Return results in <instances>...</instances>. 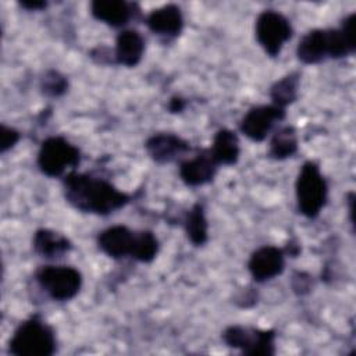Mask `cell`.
<instances>
[{
	"label": "cell",
	"mask_w": 356,
	"mask_h": 356,
	"mask_svg": "<svg viewBox=\"0 0 356 356\" xmlns=\"http://www.w3.org/2000/svg\"><path fill=\"white\" fill-rule=\"evenodd\" d=\"M185 106H186L185 100L182 97H179V96H174L168 102L170 113H181L185 108Z\"/></svg>",
	"instance_id": "obj_25"
},
{
	"label": "cell",
	"mask_w": 356,
	"mask_h": 356,
	"mask_svg": "<svg viewBox=\"0 0 356 356\" xmlns=\"http://www.w3.org/2000/svg\"><path fill=\"white\" fill-rule=\"evenodd\" d=\"M292 33L291 21L278 11L266 10L256 18V40L270 57L280 56L284 44L292 38Z\"/></svg>",
	"instance_id": "obj_7"
},
{
	"label": "cell",
	"mask_w": 356,
	"mask_h": 356,
	"mask_svg": "<svg viewBox=\"0 0 356 356\" xmlns=\"http://www.w3.org/2000/svg\"><path fill=\"white\" fill-rule=\"evenodd\" d=\"M136 239V231L125 225H111L97 235L99 249L111 259L132 257Z\"/></svg>",
	"instance_id": "obj_12"
},
{
	"label": "cell",
	"mask_w": 356,
	"mask_h": 356,
	"mask_svg": "<svg viewBox=\"0 0 356 356\" xmlns=\"http://www.w3.org/2000/svg\"><path fill=\"white\" fill-rule=\"evenodd\" d=\"M298 152V135L293 127L285 125L278 128L270 140L268 154L275 160L292 157Z\"/></svg>",
	"instance_id": "obj_20"
},
{
	"label": "cell",
	"mask_w": 356,
	"mask_h": 356,
	"mask_svg": "<svg viewBox=\"0 0 356 356\" xmlns=\"http://www.w3.org/2000/svg\"><path fill=\"white\" fill-rule=\"evenodd\" d=\"M285 268V252L277 246H261L256 249L249 260L248 270L256 282H266L282 274Z\"/></svg>",
	"instance_id": "obj_9"
},
{
	"label": "cell",
	"mask_w": 356,
	"mask_h": 356,
	"mask_svg": "<svg viewBox=\"0 0 356 356\" xmlns=\"http://www.w3.org/2000/svg\"><path fill=\"white\" fill-rule=\"evenodd\" d=\"M299 78L300 75L298 72H291L275 81L270 88V97L273 104L281 108H286V106L292 104L298 99Z\"/></svg>",
	"instance_id": "obj_21"
},
{
	"label": "cell",
	"mask_w": 356,
	"mask_h": 356,
	"mask_svg": "<svg viewBox=\"0 0 356 356\" xmlns=\"http://www.w3.org/2000/svg\"><path fill=\"white\" fill-rule=\"evenodd\" d=\"M56 352V332L39 314L21 321L8 341V353L14 356H51Z\"/></svg>",
	"instance_id": "obj_2"
},
{
	"label": "cell",
	"mask_w": 356,
	"mask_h": 356,
	"mask_svg": "<svg viewBox=\"0 0 356 356\" xmlns=\"http://www.w3.org/2000/svg\"><path fill=\"white\" fill-rule=\"evenodd\" d=\"M298 210L307 218H316L328 199V185L316 161L309 160L300 167L295 181Z\"/></svg>",
	"instance_id": "obj_3"
},
{
	"label": "cell",
	"mask_w": 356,
	"mask_h": 356,
	"mask_svg": "<svg viewBox=\"0 0 356 356\" xmlns=\"http://www.w3.org/2000/svg\"><path fill=\"white\" fill-rule=\"evenodd\" d=\"M18 140H19V132L11 127H7L6 124H1V127H0V152L6 153L11 147H14Z\"/></svg>",
	"instance_id": "obj_24"
},
{
	"label": "cell",
	"mask_w": 356,
	"mask_h": 356,
	"mask_svg": "<svg viewBox=\"0 0 356 356\" xmlns=\"http://www.w3.org/2000/svg\"><path fill=\"white\" fill-rule=\"evenodd\" d=\"M147 28L160 36H178L184 28V17L181 8L175 4H165L153 10L146 18Z\"/></svg>",
	"instance_id": "obj_13"
},
{
	"label": "cell",
	"mask_w": 356,
	"mask_h": 356,
	"mask_svg": "<svg viewBox=\"0 0 356 356\" xmlns=\"http://www.w3.org/2000/svg\"><path fill=\"white\" fill-rule=\"evenodd\" d=\"M145 53V39L135 29H125L117 35L114 46V60L124 67H136Z\"/></svg>",
	"instance_id": "obj_14"
},
{
	"label": "cell",
	"mask_w": 356,
	"mask_h": 356,
	"mask_svg": "<svg viewBox=\"0 0 356 356\" xmlns=\"http://www.w3.org/2000/svg\"><path fill=\"white\" fill-rule=\"evenodd\" d=\"M32 246L44 259H60L72 249V243L65 235L49 228H40L35 232Z\"/></svg>",
	"instance_id": "obj_17"
},
{
	"label": "cell",
	"mask_w": 356,
	"mask_h": 356,
	"mask_svg": "<svg viewBox=\"0 0 356 356\" xmlns=\"http://www.w3.org/2000/svg\"><path fill=\"white\" fill-rule=\"evenodd\" d=\"M134 6L122 0H96L90 4V14L97 21L113 28L124 26L134 15Z\"/></svg>",
	"instance_id": "obj_16"
},
{
	"label": "cell",
	"mask_w": 356,
	"mask_h": 356,
	"mask_svg": "<svg viewBox=\"0 0 356 356\" xmlns=\"http://www.w3.org/2000/svg\"><path fill=\"white\" fill-rule=\"evenodd\" d=\"M149 157L159 163L165 164L177 160L184 153L191 150L189 143L181 136L171 132H159L152 135L145 143Z\"/></svg>",
	"instance_id": "obj_11"
},
{
	"label": "cell",
	"mask_w": 356,
	"mask_h": 356,
	"mask_svg": "<svg viewBox=\"0 0 356 356\" xmlns=\"http://www.w3.org/2000/svg\"><path fill=\"white\" fill-rule=\"evenodd\" d=\"M218 164L209 149H202L192 159L179 164V177L188 186H200L213 181Z\"/></svg>",
	"instance_id": "obj_10"
},
{
	"label": "cell",
	"mask_w": 356,
	"mask_h": 356,
	"mask_svg": "<svg viewBox=\"0 0 356 356\" xmlns=\"http://www.w3.org/2000/svg\"><path fill=\"white\" fill-rule=\"evenodd\" d=\"M67 88H68L67 78L54 70L46 71L40 79V89H42L43 95H46L49 97L61 96L63 93H65Z\"/></svg>",
	"instance_id": "obj_23"
},
{
	"label": "cell",
	"mask_w": 356,
	"mask_h": 356,
	"mask_svg": "<svg viewBox=\"0 0 356 356\" xmlns=\"http://www.w3.org/2000/svg\"><path fill=\"white\" fill-rule=\"evenodd\" d=\"M224 343L249 356H270L275 353V331L245 325H229L221 335Z\"/></svg>",
	"instance_id": "obj_6"
},
{
	"label": "cell",
	"mask_w": 356,
	"mask_h": 356,
	"mask_svg": "<svg viewBox=\"0 0 356 356\" xmlns=\"http://www.w3.org/2000/svg\"><path fill=\"white\" fill-rule=\"evenodd\" d=\"M184 228L188 241L193 246H203L209 239V224L204 209L200 203H195L184 218Z\"/></svg>",
	"instance_id": "obj_19"
},
{
	"label": "cell",
	"mask_w": 356,
	"mask_h": 356,
	"mask_svg": "<svg viewBox=\"0 0 356 356\" xmlns=\"http://www.w3.org/2000/svg\"><path fill=\"white\" fill-rule=\"evenodd\" d=\"M296 56L303 64H318L330 58L328 29H312L305 33L296 46Z\"/></svg>",
	"instance_id": "obj_15"
},
{
	"label": "cell",
	"mask_w": 356,
	"mask_h": 356,
	"mask_svg": "<svg viewBox=\"0 0 356 356\" xmlns=\"http://www.w3.org/2000/svg\"><path fill=\"white\" fill-rule=\"evenodd\" d=\"M35 280L40 289L57 302L74 299L82 286V274L72 266H42L36 271Z\"/></svg>",
	"instance_id": "obj_5"
},
{
	"label": "cell",
	"mask_w": 356,
	"mask_h": 356,
	"mask_svg": "<svg viewBox=\"0 0 356 356\" xmlns=\"http://www.w3.org/2000/svg\"><path fill=\"white\" fill-rule=\"evenodd\" d=\"M65 200L82 213L108 216L129 203L131 196L104 178L71 171L63 179Z\"/></svg>",
	"instance_id": "obj_1"
},
{
	"label": "cell",
	"mask_w": 356,
	"mask_h": 356,
	"mask_svg": "<svg viewBox=\"0 0 356 356\" xmlns=\"http://www.w3.org/2000/svg\"><path fill=\"white\" fill-rule=\"evenodd\" d=\"M159 239L152 231H136V239L135 246L132 252V259L142 261V263H150L159 253Z\"/></svg>",
	"instance_id": "obj_22"
},
{
	"label": "cell",
	"mask_w": 356,
	"mask_h": 356,
	"mask_svg": "<svg viewBox=\"0 0 356 356\" xmlns=\"http://www.w3.org/2000/svg\"><path fill=\"white\" fill-rule=\"evenodd\" d=\"M36 163L39 170L47 177H65L79 165L81 152L68 139L50 136L42 142Z\"/></svg>",
	"instance_id": "obj_4"
},
{
	"label": "cell",
	"mask_w": 356,
	"mask_h": 356,
	"mask_svg": "<svg viewBox=\"0 0 356 356\" xmlns=\"http://www.w3.org/2000/svg\"><path fill=\"white\" fill-rule=\"evenodd\" d=\"M286 115L285 108L275 104L254 106L246 111L239 122L241 132L253 142L264 140L273 131L274 125Z\"/></svg>",
	"instance_id": "obj_8"
},
{
	"label": "cell",
	"mask_w": 356,
	"mask_h": 356,
	"mask_svg": "<svg viewBox=\"0 0 356 356\" xmlns=\"http://www.w3.org/2000/svg\"><path fill=\"white\" fill-rule=\"evenodd\" d=\"M209 150L218 165L236 164L241 154L238 135L228 128L218 129L213 138V143Z\"/></svg>",
	"instance_id": "obj_18"
},
{
	"label": "cell",
	"mask_w": 356,
	"mask_h": 356,
	"mask_svg": "<svg viewBox=\"0 0 356 356\" xmlns=\"http://www.w3.org/2000/svg\"><path fill=\"white\" fill-rule=\"evenodd\" d=\"M19 4L24 7V8H26V10H33V11H38V10H43L46 6H47V3L46 1H40V0H22V1H19Z\"/></svg>",
	"instance_id": "obj_26"
}]
</instances>
